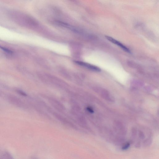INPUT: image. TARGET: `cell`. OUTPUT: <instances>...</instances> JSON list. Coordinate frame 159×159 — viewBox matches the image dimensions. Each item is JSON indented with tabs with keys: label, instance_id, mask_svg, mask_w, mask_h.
<instances>
[{
	"label": "cell",
	"instance_id": "6da1fadb",
	"mask_svg": "<svg viewBox=\"0 0 159 159\" xmlns=\"http://www.w3.org/2000/svg\"><path fill=\"white\" fill-rule=\"evenodd\" d=\"M53 21H54V23L55 24L58 25V26L65 27V28H67L68 29H70L71 30L73 31L74 32H78V33L80 32V31L76 28L75 27L70 25L68 23L63 22L62 21H60V20H54Z\"/></svg>",
	"mask_w": 159,
	"mask_h": 159
},
{
	"label": "cell",
	"instance_id": "3957f363",
	"mask_svg": "<svg viewBox=\"0 0 159 159\" xmlns=\"http://www.w3.org/2000/svg\"><path fill=\"white\" fill-rule=\"evenodd\" d=\"M75 62L79 65L85 67L87 68L92 70L94 71L100 72L101 71V69L99 67L95 66L90 64L78 61H75Z\"/></svg>",
	"mask_w": 159,
	"mask_h": 159
},
{
	"label": "cell",
	"instance_id": "277c9868",
	"mask_svg": "<svg viewBox=\"0 0 159 159\" xmlns=\"http://www.w3.org/2000/svg\"><path fill=\"white\" fill-rule=\"evenodd\" d=\"M11 103L12 104L17 105L18 106L21 107V105H22V103L21 101H20L18 99H12L10 100V101Z\"/></svg>",
	"mask_w": 159,
	"mask_h": 159
},
{
	"label": "cell",
	"instance_id": "8992f818",
	"mask_svg": "<svg viewBox=\"0 0 159 159\" xmlns=\"http://www.w3.org/2000/svg\"><path fill=\"white\" fill-rule=\"evenodd\" d=\"M130 145V144L127 143L126 144V145H125V146L124 147H123L122 149H123V150L127 149H128V148L129 147Z\"/></svg>",
	"mask_w": 159,
	"mask_h": 159
},
{
	"label": "cell",
	"instance_id": "5b68a950",
	"mask_svg": "<svg viewBox=\"0 0 159 159\" xmlns=\"http://www.w3.org/2000/svg\"><path fill=\"white\" fill-rule=\"evenodd\" d=\"M0 48L2 50H4V51L7 53H13V52L11 50H10V49H8V48H6L5 47H4L0 45Z\"/></svg>",
	"mask_w": 159,
	"mask_h": 159
},
{
	"label": "cell",
	"instance_id": "52a82bcc",
	"mask_svg": "<svg viewBox=\"0 0 159 159\" xmlns=\"http://www.w3.org/2000/svg\"><path fill=\"white\" fill-rule=\"evenodd\" d=\"M19 93L21 95H23V96H26V94H25V93H23V92H22V91H18Z\"/></svg>",
	"mask_w": 159,
	"mask_h": 159
},
{
	"label": "cell",
	"instance_id": "ba28073f",
	"mask_svg": "<svg viewBox=\"0 0 159 159\" xmlns=\"http://www.w3.org/2000/svg\"><path fill=\"white\" fill-rule=\"evenodd\" d=\"M69 0L73 2H77V0Z\"/></svg>",
	"mask_w": 159,
	"mask_h": 159
},
{
	"label": "cell",
	"instance_id": "7a4b0ae2",
	"mask_svg": "<svg viewBox=\"0 0 159 159\" xmlns=\"http://www.w3.org/2000/svg\"><path fill=\"white\" fill-rule=\"evenodd\" d=\"M105 37H106V39H108V40H109V41L112 42V43H114V44L117 45V46H118L119 47H120L121 49H123V50L124 51H125L128 53H131L129 49L127 47H126V46H125V45H123L122 43H120V42L117 41V40H116V39H114V38L110 37V36H105Z\"/></svg>",
	"mask_w": 159,
	"mask_h": 159
}]
</instances>
